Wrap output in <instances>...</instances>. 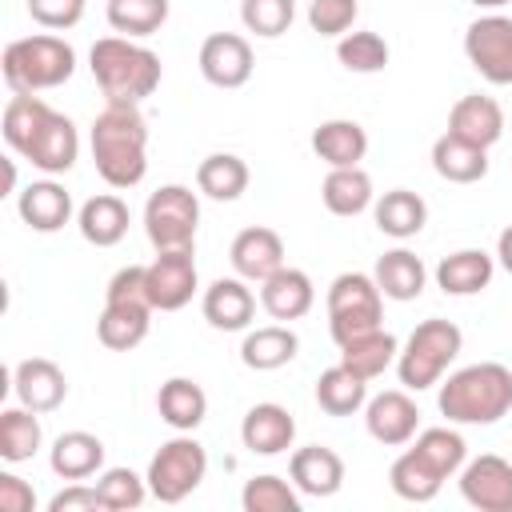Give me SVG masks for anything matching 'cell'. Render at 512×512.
<instances>
[{
    "label": "cell",
    "mask_w": 512,
    "mask_h": 512,
    "mask_svg": "<svg viewBox=\"0 0 512 512\" xmlns=\"http://www.w3.org/2000/svg\"><path fill=\"white\" fill-rule=\"evenodd\" d=\"M92 164L108 188H136L148 172V120L140 104L108 100L92 120Z\"/></svg>",
    "instance_id": "cell-1"
},
{
    "label": "cell",
    "mask_w": 512,
    "mask_h": 512,
    "mask_svg": "<svg viewBox=\"0 0 512 512\" xmlns=\"http://www.w3.org/2000/svg\"><path fill=\"white\" fill-rule=\"evenodd\" d=\"M464 456H468V444H464L460 432H452V428H424L416 436V444L392 460L388 484H392V492L400 500L428 504V500H436L444 480L464 468Z\"/></svg>",
    "instance_id": "cell-2"
},
{
    "label": "cell",
    "mask_w": 512,
    "mask_h": 512,
    "mask_svg": "<svg viewBox=\"0 0 512 512\" xmlns=\"http://www.w3.org/2000/svg\"><path fill=\"white\" fill-rule=\"evenodd\" d=\"M436 404L452 424H496L512 412V368L496 360L468 364L440 384Z\"/></svg>",
    "instance_id": "cell-3"
},
{
    "label": "cell",
    "mask_w": 512,
    "mask_h": 512,
    "mask_svg": "<svg viewBox=\"0 0 512 512\" xmlns=\"http://www.w3.org/2000/svg\"><path fill=\"white\" fill-rule=\"evenodd\" d=\"M88 68L104 92V100H120V104H140L160 88V56L144 44H136L132 36H104L92 44L88 52Z\"/></svg>",
    "instance_id": "cell-4"
},
{
    "label": "cell",
    "mask_w": 512,
    "mask_h": 512,
    "mask_svg": "<svg viewBox=\"0 0 512 512\" xmlns=\"http://www.w3.org/2000/svg\"><path fill=\"white\" fill-rule=\"evenodd\" d=\"M0 72H4V84L16 96H36V92H48V88H60V84L72 80L76 52L64 36H52V32L20 36L4 48Z\"/></svg>",
    "instance_id": "cell-5"
},
{
    "label": "cell",
    "mask_w": 512,
    "mask_h": 512,
    "mask_svg": "<svg viewBox=\"0 0 512 512\" xmlns=\"http://www.w3.org/2000/svg\"><path fill=\"white\" fill-rule=\"evenodd\" d=\"M152 312H156V308H152L148 288H144V264L120 268V272L108 280L104 312H100V320H96L100 344L112 348V352H132V348L148 336Z\"/></svg>",
    "instance_id": "cell-6"
},
{
    "label": "cell",
    "mask_w": 512,
    "mask_h": 512,
    "mask_svg": "<svg viewBox=\"0 0 512 512\" xmlns=\"http://www.w3.org/2000/svg\"><path fill=\"white\" fill-rule=\"evenodd\" d=\"M464 348V332L452 320H424L412 328V336L404 340L400 356H396V376L408 392H424L432 384H440V376L448 372V364L460 356Z\"/></svg>",
    "instance_id": "cell-7"
},
{
    "label": "cell",
    "mask_w": 512,
    "mask_h": 512,
    "mask_svg": "<svg viewBox=\"0 0 512 512\" xmlns=\"http://www.w3.org/2000/svg\"><path fill=\"white\" fill-rule=\"evenodd\" d=\"M384 320V292L368 272H340L328 284V332L336 344L380 328Z\"/></svg>",
    "instance_id": "cell-8"
},
{
    "label": "cell",
    "mask_w": 512,
    "mask_h": 512,
    "mask_svg": "<svg viewBox=\"0 0 512 512\" xmlns=\"http://www.w3.org/2000/svg\"><path fill=\"white\" fill-rule=\"evenodd\" d=\"M204 472H208V452H204V444H200L196 436L180 432V436H172L168 444H160V452L152 456L144 480H148V492H152L160 504H180L184 496H192V492L200 488Z\"/></svg>",
    "instance_id": "cell-9"
},
{
    "label": "cell",
    "mask_w": 512,
    "mask_h": 512,
    "mask_svg": "<svg viewBox=\"0 0 512 512\" xmlns=\"http://www.w3.org/2000/svg\"><path fill=\"white\" fill-rule=\"evenodd\" d=\"M200 224V200L184 184H164L144 204V232L156 252L164 248H192Z\"/></svg>",
    "instance_id": "cell-10"
},
{
    "label": "cell",
    "mask_w": 512,
    "mask_h": 512,
    "mask_svg": "<svg viewBox=\"0 0 512 512\" xmlns=\"http://www.w3.org/2000/svg\"><path fill=\"white\" fill-rule=\"evenodd\" d=\"M464 56L488 84H512V20L488 12L464 28Z\"/></svg>",
    "instance_id": "cell-11"
},
{
    "label": "cell",
    "mask_w": 512,
    "mask_h": 512,
    "mask_svg": "<svg viewBox=\"0 0 512 512\" xmlns=\"http://www.w3.org/2000/svg\"><path fill=\"white\" fill-rule=\"evenodd\" d=\"M196 252L192 248H164L152 264H144V288L156 312H180L196 292Z\"/></svg>",
    "instance_id": "cell-12"
},
{
    "label": "cell",
    "mask_w": 512,
    "mask_h": 512,
    "mask_svg": "<svg viewBox=\"0 0 512 512\" xmlns=\"http://www.w3.org/2000/svg\"><path fill=\"white\" fill-rule=\"evenodd\" d=\"M20 156H24L32 168H40V172L60 176V172H68V168L76 164V156H80V132H76V124H72L64 112L48 108V116H44L40 128L28 136V144L20 148Z\"/></svg>",
    "instance_id": "cell-13"
},
{
    "label": "cell",
    "mask_w": 512,
    "mask_h": 512,
    "mask_svg": "<svg viewBox=\"0 0 512 512\" xmlns=\"http://www.w3.org/2000/svg\"><path fill=\"white\" fill-rule=\"evenodd\" d=\"M460 496L480 512H512V464L504 456H476L460 468Z\"/></svg>",
    "instance_id": "cell-14"
},
{
    "label": "cell",
    "mask_w": 512,
    "mask_h": 512,
    "mask_svg": "<svg viewBox=\"0 0 512 512\" xmlns=\"http://www.w3.org/2000/svg\"><path fill=\"white\" fill-rule=\"evenodd\" d=\"M252 44L240 32H212L200 44V76L212 88H244L252 80Z\"/></svg>",
    "instance_id": "cell-15"
},
{
    "label": "cell",
    "mask_w": 512,
    "mask_h": 512,
    "mask_svg": "<svg viewBox=\"0 0 512 512\" xmlns=\"http://www.w3.org/2000/svg\"><path fill=\"white\" fill-rule=\"evenodd\" d=\"M364 424H368V436L376 444H388V448H400L416 436L420 428V408L408 392L392 388V392H380L364 404Z\"/></svg>",
    "instance_id": "cell-16"
},
{
    "label": "cell",
    "mask_w": 512,
    "mask_h": 512,
    "mask_svg": "<svg viewBox=\"0 0 512 512\" xmlns=\"http://www.w3.org/2000/svg\"><path fill=\"white\" fill-rule=\"evenodd\" d=\"M12 392L24 408L32 412H56L68 396V376L56 360H44V356H28L12 368Z\"/></svg>",
    "instance_id": "cell-17"
},
{
    "label": "cell",
    "mask_w": 512,
    "mask_h": 512,
    "mask_svg": "<svg viewBox=\"0 0 512 512\" xmlns=\"http://www.w3.org/2000/svg\"><path fill=\"white\" fill-rule=\"evenodd\" d=\"M200 312L212 328L220 332H240L252 324L256 316V296L248 288L244 276H220L204 288V300H200Z\"/></svg>",
    "instance_id": "cell-18"
},
{
    "label": "cell",
    "mask_w": 512,
    "mask_h": 512,
    "mask_svg": "<svg viewBox=\"0 0 512 512\" xmlns=\"http://www.w3.org/2000/svg\"><path fill=\"white\" fill-rule=\"evenodd\" d=\"M228 260H232L236 276H244L252 284H264L276 268H284V240H280V232L260 228V224L244 228V232H236V240L228 248Z\"/></svg>",
    "instance_id": "cell-19"
},
{
    "label": "cell",
    "mask_w": 512,
    "mask_h": 512,
    "mask_svg": "<svg viewBox=\"0 0 512 512\" xmlns=\"http://www.w3.org/2000/svg\"><path fill=\"white\" fill-rule=\"evenodd\" d=\"M240 440L256 456H280L296 440V420L284 404H252L240 420Z\"/></svg>",
    "instance_id": "cell-20"
},
{
    "label": "cell",
    "mask_w": 512,
    "mask_h": 512,
    "mask_svg": "<svg viewBox=\"0 0 512 512\" xmlns=\"http://www.w3.org/2000/svg\"><path fill=\"white\" fill-rule=\"evenodd\" d=\"M448 132L476 144V148H492L500 136H504V108L492 100V96H460L448 112Z\"/></svg>",
    "instance_id": "cell-21"
},
{
    "label": "cell",
    "mask_w": 512,
    "mask_h": 512,
    "mask_svg": "<svg viewBox=\"0 0 512 512\" xmlns=\"http://www.w3.org/2000/svg\"><path fill=\"white\" fill-rule=\"evenodd\" d=\"M260 304L272 320H300L312 312L316 304V288H312V276L300 272V268H276L264 284H260Z\"/></svg>",
    "instance_id": "cell-22"
},
{
    "label": "cell",
    "mask_w": 512,
    "mask_h": 512,
    "mask_svg": "<svg viewBox=\"0 0 512 512\" xmlns=\"http://www.w3.org/2000/svg\"><path fill=\"white\" fill-rule=\"evenodd\" d=\"M288 476L304 496H336L344 484V460L328 448V444H308L296 448L288 460Z\"/></svg>",
    "instance_id": "cell-23"
},
{
    "label": "cell",
    "mask_w": 512,
    "mask_h": 512,
    "mask_svg": "<svg viewBox=\"0 0 512 512\" xmlns=\"http://www.w3.org/2000/svg\"><path fill=\"white\" fill-rule=\"evenodd\" d=\"M16 212L32 232H60L72 216V196L56 180H32L16 196Z\"/></svg>",
    "instance_id": "cell-24"
},
{
    "label": "cell",
    "mask_w": 512,
    "mask_h": 512,
    "mask_svg": "<svg viewBox=\"0 0 512 512\" xmlns=\"http://www.w3.org/2000/svg\"><path fill=\"white\" fill-rule=\"evenodd\" d=\"M48 464L60 480H88L104 468V440L92 436V432H60L52 440V452H48Z\"/></svg>",
    "instance_id": "cell-25"
},
{
    "label": "cell",
    "mask_w": 512,
    "mask_h": 512,
    "mask_svg": "<svg viewBox=\"0 0 512 512\" xmlns=\"http://www.w3.org/2000/svg\"><path fill=\"white\" fill-rule=\"evenodd\" d=\"M492 272H496V260L484 248H460L436 264V284L448 296H476L492 284Z\"/></svg>",
    "instance_id": "cell-26"
},
{
    "label": "cell",
    "mask_w": 512,
    "mask_h": 512,
    "mask_svg": "<svg viewBox=\"0 0 512 512\" xmlns=\"http://www.w3.org/2000/svg\"><path fill=\"white\" fill-rule=\"evenodd\" d=\"M76 228L88 244L96 248H112L128 236V204L116 196V192H100L92 200L80 204V216H76Z\"/></svg>",
    "instance_id": "cell-27"
},
{
    "label": "cell",
    "mask_w": 512,
    "mask_h": 512,
    "mask_svg": "<svg viewBox=\"0 0 512 512\" xmlns=\"http://www.w3.org/2000/svg\"><path fill=\"white\" fill-rule=\"evenodd\" d=\"M156 412H160V420H164L168 428L192 432V428H200L204 416H208V396H204V388H200L196 380L172 376V380H164L160 392H156Z\"/></svg>",
    "instance_id": "cell-28"
},
{
    "label": "cell",
    "mask_w": 512,
    "mask_h": 512,
    "mask_svg": "<svg viewBox=\"0 0 512 512\" xmlns=\"http://www.w3.org/2000/svg\"><path fill=\"white\" fill-rule=\"evenodd\" d=\"M432 168L448 184H476L488 176V148H476V144L444 132L432 144Z\"/></svg>",
    "instance_id": "cell-29"
},
{
    "label": "cell",
    "mask_w": 512,
    "mask_h": 512,
    "mask_svg": "<svg viewBox=\"0 0 512 512\" xmlns=\"http://www.w3.org/2000/svg\"><path fill=\"white\" fill-rule=\"evenodd\" d=\"M372 280H376V288H380L388 300H400V304H404V300H416V296L424 292L428 268H424V260H420L416 252L392 248V252H384V256L376 260Z\"/></svg>",
    "instance_id": "cell-30"
},
{
    "label": "cell",
    "mask_w": 512,
    "mask_h": 512,
    "mask_svg": "<svg viewBox=\"0 0 512 512\" xmlns=\"http://www.w3.org/2000/svg\"><path fill=\"white\" fill-rule=\"evenodd\" d=\"M312 152L328 164V168H352L364 160L368 152V132L356 124V120H324L316 132H312Z\"/></svg>",
    "instance_id": "cell-31"
},
{
    "label": "cell",
    "mask_w": 512,
    "mask_h": 512,
    "mask_svg": "<svg viewBox=\"0 0 512 512\" xmlns=\"http://www.w3.org/2000/svg\"><path fill=\"white\" fill-rule=\"evenodd\" d=\"M296 348H300V340H296V332L288 324H264V328H252L244 336L240 360L252 372H276L296 356Z\"/></svg>",
    "instance_id": "cell-32"
},
{
    "label": "cell",
    "mask_w": 512,
    "mask_h": 512,
    "mask_svg": "<svg viewBox=\"0 0 512 512\" xmlns=\"http://www.w3.org/2000/svg\"><path fill=\"white\" fill-rule=\"evenodd\" d=\"M320 200L332 216H360L372 204V176L352 164V168H328L320 184Z\"/></svg>",
    "instance_id": "cell-33"
},
{
    "label": "cell",
    "mask_w": 512,
    "mask_h": 512,
    "mask_svg": "<svg viewBox=\"0 0 512 512\" xmlns=\"http://www.w3.org/2000/svg\"><path fill=\"white\" fill-rule=\"evenodd\" d=\"M396 356H400V344H396V336L384 332V328H372V332L352 336V340L340 344V364L352 368V372L364 376V380L384 376V368L396 364Z\"/></svg>",
    "instance_id": "cell-34"
},
{
    "label": "cell",
    "mask_w": 512,
    "mask_h": 512,
    "mask_svg": "<svg viewBox=\"0 0 512 512\" xmlns=\"http://www.w3.org/2000/svg\"><path fill=\"white\" fill-rule=\"evenodd\" d=\"M196 188L208 200H240L248 192V164L236 152H212L196 168Z\"/></svg>",
    "instance_id": "cell-35"
},
{
    "label": "cell",
    "mask_w": 512,
    "mask_h": 512,
    "mask_svg": "<svg viewBox=\"0 0 512 512\" xmlns=\"http://www.w3.org/2000/svg\"><path fill=\"white\" fill-rule=\"evenodd\" d=\"M372 216H376V228H380L384 236L408 240V236H416V232L424 228L428 204H424L416 192H408V188H392V192H384V196L376 200Z\"/></svg>",
    "instance_id": "cell-36"
},
{
    "label": "cell",
    "mask_w": 512,
    "mask_h": 512,
    "mask_svg": "<svg viewBox=\"0 0 512 512\" xmlns=\"http://www.w3.org/2000/svg\"><path fill=\"white\" fill-rule=\"evenodd\" d=\"M316 404L328 412V416H352L368 404V380L356 376L352 368L344 364H332L320 372L316 380Z\"/></svg>",
    "instance_id": "cell-37"
},
{
    "label": "cell",
    "mask_w": 512,
    "mask_h": 512,
    "mask_svg": "<svg viewBox=\"0 0 512 512\" xmlns=\"http://www.w3.org/2000/svg\"><path fill=\"white\" fill-rule=\"evenodd\" d=\"M40 412H32V408H4L0 412V456L8 460V464H24V460H32L36 452H40V440H44V432H40V420H36Z\"/></svg>",
    "instance_id": "cell-38"
},
{
    "label": "cell",
    "mask_w": 512,
    "mask_h": 512,
    "mask_svg": "<svg viewBox=\"0 0 512 512\" xmlns=\"http://www.w3.org/2000/svg\"><path fill=\"white\" fill-rule=\"evenodd\" d=\"M168 20V0H108V24L120 36H152Z\"/></svg>",
    "instance_id": "cell-39"
},
{
    "label": "cell",
    "mask_w": 512,
    "mask_h": 512,
    "mask_svg": "<svg viewBox=\"0 0 512 512\" xmlns=\"http://www.w3.org/2000/svg\"><path fill=\"white\" fill-rule=\"evenodd\" d=\"M240 504H244V512H300V488L264 472L244 484Z\"/></svg>",
    "instance_id": "cell-40"
},
{
    "label": "cell",
    "mask_w": 512,
    "mask_h": 512,
    "mask_svg": "<svg viewBox=\"0 0 512 512\" xmlns=\"http://www.w3.org/2000/svg\"><path fill=\"white\" fill-rule=\"evenodd\" d=\"M336 60H340L348 72H360V76L384 72V64H388V44H384V36H376V32H344L340 44H336Z\"/></svg>",
    "instance_id": "cell-41"
},
{
    "label": "cell",
    "mask_w": 512,
    "mask_h": 512,
    "mask_svg": "<svg viewBox=\"0 0 512 512\" xmlns=\"http://www.w3.org/2000/svg\"><path fill=\"white\" fill-rule=\"evenodd\" d=\"M48 116V104L40 96H16L4 104V120H0V132H4V144L20 156V148L28 144V136L40 128V120Z\"/></svg>",
    "instance_id": "cell-42"
},
{
    "label": "cell",
    "mask_w": 512,
    "mask_h": 512,
    "mask_svg": "<svg viewBox=\"0 0 512 512\" xmlns=\"http://www.w3.org/2000/svg\"><path fill=\"white\" fill-rule=\"evenodd\" d=\"M96 492H100V504L108 512H124V508H140L148 492V480H140L132 468H104L96 476Z\"/></svg>",
    "instance_id": "cell-43"
},
{
    "label": "cell",
    "mask_w": 512,
    "mask_h": 512,
    "mask_svg": "<svg viewBox=\"0 0 512 512\" xmlns=\"http://www.w3.org/2000/svg\"><path fill=\"white\" fill-rule=\"evenodd\" d=\"M240 20L248 32L276 40L292 28L296 20V0H240Z\"/></svg>",
    "instance_id": "cell-44"
},
{
    "label": "cell",
    "mask_w": 512,
    "mask_h": 512,
    "mask_svg": "<svg viewBox=\"0 0 512 512\" xmlns=\"http://www.w3.org/2000/svg\"><path fill=\"white\" fill-rule=\"evenodd\" d=\"M360 16L356 0H312L308 4V24L320 36H344Z\"/></svg>",
    "instance_id": "cell-45"
},
{
    "label": "cell",
    "mask_w": 512,
    "mask_h": 512,
    "mask_svg": "<svg viewBox=\"0 0 512 512\" xmlns=\"http://www.w3.org/2000/svg\"><path fill=\"white\" fill-rule=\"evenodd\" d=\"M84 4H88V0H28V16H32L40 28L64 32V28H76V24H80Z\"/></svg>",
    "instance_id": "cell-46"
},
{
    "label": "cell",
    "mask_w": 512,
    "mask_h": 512,
    "mask_svg": "<svg viewBox=\"0 0 512 512\" xmlns=\"http://www.w3.org/2000/svg\"><path fill=\"white\" fill-rule=\"evenodd\" d=\"M96 508H104L96 484L88 488V484H80V480H72L64 492H56V496L48 500V512H96Z\"/></svg>",
    "instance_id": "cell-47"
},
{
    "label": "cell",
    "mask_w": 512,
    "mask_h": 512,
    "mask_svg": "<svg viewBox=\"0 0 512 512\" xmlns=\"http://www.w3.org/2000/svg\"><path fill=\"white\" fill-rule=\"evenodd\" d=\"M0 512H36V492L16 472H0Z\"/></svg>",
    "instance_id": "cell-48"
},
{
    "label": "cell",
    "mask_w": 512,
    "mask_h": 512,
    "mask_svg": "<svg viewBox=\"0 0 512 512\" xmlns=\"http://www.w3.org/2000/svg\"><path fill=\"white\" fill-rule=\"evenodd\" d=\"M496 260H500V268L512 276V224L496 236Z\"/></svg>",
    "instance_id": "cell-49"
},
{
    "label": "cell",
    "mask_w": 512,
    "mask_h": 512,
    "mask_svg": "<svg viewBox=\"0 0 512 512\" xmlns=\"http://www.w3.org/2000/svg\"><path fill=\"white\" fill-rule=\"evenodd\" d=\"M4 168H8V192H16V160H4Z\"/></svg>",
    "instance_id": "cell-50"
},
{
    "label": "cell",
    "mask_w": 512,
    "mask_h": 512,
    "mask_svg": "<svg viewBox=\"0 0 512 512\" xmlns=\"http://www.w3.org/2000/svg\"><path fill=\"white\" fill-rule=\"evenodd\" d=\"M472 4H476V8H504L508 0H472Z\"/></svg>",
    "instance_id": "cell-51"
}]
</instances>
